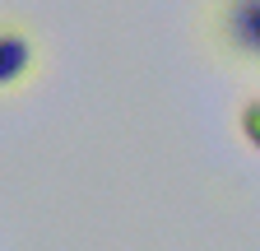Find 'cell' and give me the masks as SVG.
<instances>
[{"instance_id": "6da1fadb", "label": "cell", "mask_w": 260, "mask_h": 251, "mask_svg": "<svg viewBox=\"0 0 260 251\" xmlns=\"http://www.w3.org/2000/svg\"><path fill=\"white\" fill-rule=\"evenodd\" d=\"M209 28L228 60L260 66V0H214Z\"/></svg>"}, {"instance_id": "7a4b0ae2", "label": "cell", "mask_w": 260, "mask_h": 251, "mask_svg": "<svg viewBox=\"0 0 260 251\" xmlns=\"http://www.w3.org/2000/svg\"><path fill=\"white\" fill-rule=\"evenodd\" d=\"M38 75V42L23 23L0 19V93H19Z\"/></svg>"}, {"instance_id": "3957f363", "label": "cell", "mask_w": 260, "mask_h": 251, "mask_svg": "<svg viewBox=\"0 0 260 251\" xmlns=\"http://www.w3.org/2000/svg\"><path fill=\"white\" fill-rule=\"evenodd\" d=\"M237 131H242V140L260 153V98L242 103V112H237Z\"/></svg>"}]
</instances>
